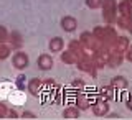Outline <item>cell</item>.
Listing matches in <instances>:
<instances>
[{
  "mask_svg": "<svg viewBox=\"0 0 132 120\" xmlns=\"http://www.w3.org/2000/svg\"><path fill=\"white\" fill-rule=\"evenodd\" d=\"M12 64H13L15 69H18V71H22V69L28 68V64H30V59H28V54L23 51H16L13 58H12Z\"/></svg>",
  "mask_w": 132,
  "mask_h": 120,
  "instance_id": "1",
  "label": "cell"
},
{
  "mask_svg": "<svg viewBox=\"0 0 132 120\" xmlns=\"http://www.w3.org/2000/svg\"><path fill=\"white\" fill-rule=\"evenodd\" d=\"M76 26H78V20L74 18V16H63L61 18V28H63L64 31H68V33H73L74 30H76Z\"/></svg>",
  "mask_w": 132,
  "mask_h": 120,
  "instance_id": "2",
  "label": "cell"
},
{
  "mask_svg": "<svg viewBox=\"0 0 132 120\" xmlns=\"http://www.w3.org/2000/svg\"><path fill=\"white\" fill-rule=\"evenodd\" d=\"M36 64L41 71H50L53 68V58L50 54H40L38 59H36Z\"/></svg>",
  "mask_w": 132,
  "mask_h": 120,
  "instance_id": "3",
  "label": "cell"
},
{
  "mask_svg": "<svg viewBox=\"0 0 132 120\" xmlns=\"http://www.w3.org/2000/svg\"><path fill=\"white\" fill-rule=\"evenodd\" d=\"M109 112V105H107L106 100H97L96 104L93 105V114L97 115V117H102V115H106Z\"/></svg>",
  "mask_w": 132,
  "mask_h": 120,
  "instance_id": "4",
  "label": "cell"
},
{
  "mask_svg": "<svg viewBox=\"0 0 132 120\" xmlns=\"http://www.w3.org/2000/svg\"><path fill=\"white\" fill-rule=\"evenodd\" d=\"M48 48H50V51H51V53H60L61 49L64 48V41H63V38H60V36H55V38H51V40H50Z\"/></svg>",
  "mask_w": 132,
  "mask_h": 120,
  "instance_id": "5",
  "label": "cell"
},
{
  "mask_svg": "<svg viewBox=\"0 0 132 120\" xmlns=\"http://www.w3.org/2000/svg\"><path fill=\"white\" fill-rule=\"evenodd\" d=\"M40 87H41V79H38V77H33V79L28 82V92H30L31 96H38Z\"/></svg>",
  "mask_w": 132,
  "mask_h": 120,
  "instance_id": "6",
  "label": "cell"
},
{
  "mask_svg": "<svg viewBox=\"0 0 132 120\" xmlns=\"http://www.w3.org/2000/svg\"><path fill=\"white\" fill-rule=\"evenodd\" d=\"M111 86H112V89H126L127 86H129V82H127L126 77L116 76V77H112V81H111Z\"/></svg>",
  "mask_w": 132,
  "mask_h": 120,
  "instance_id": "7",
  "label": "cell"
},
{
  "mask_svg": "<svg viewBox=\"0 0 132 120\" xmlns=\"http://www.w3.org/2000/svg\"><path fill=\"white\" fill-rule=\"evenodd\" d=\"M63 117L64 118H78L79 117V109L78 107H68L63 110Z\"/></svg>",
  "mask_w": 132,
  "mask_h": 120,
  "instance_id": "8",
  "label": "cell"
},
{
  "mask_svg": "<svg viewBox=\"0 0 132 120\" xmlns=\"http://www.w3.org/2000/svg\"><path fill=\"white\" fill-rule=\"evenodd\" d=\"M127 48H129V41H127L126 36L117 38V43H116V49H117V53H124Z\"/></svg>",
  "mask_w": 132,
  "mask_h": 120,
  "instance_id": "9",
  "label": "cell"
},
{
  "mask_svg": "<svg viewBox=\"0 0 132 120\" xmlns=\"http://www.w3.org/2000/svg\"><path fill=\"white\" fill-rule=\"evenodd\" d=\"M76 53H73V51H66L61 54V61L63 63H68V64H73V63H76Z\"/></svg>",
  "mask_w": 132,
  "mask_h": 120,
  "instance_id": "10",
  "label": "cell"
},
{
  "mask_svg": "<svg viewBox=\"0 0 132 120\" xmlns=\"http://www.w3.org/2000/svg\"><path fill=\"white\" fill-rule=\"evenodd\" d=\"M121 61H122V58L119 56V53H117V54H111V56H109V59H107V64H109L111 68H117V66L121 64Z\"/></svg>",
  "mask_w": 132,
  "mask_h": 120,
  "instance_id": "11",
  "label": "cell"
},
{
  "mask_svg": "<svg viewBox=\"0 0 132 120\" xmlns=\"http://www.w3.org/2000/svg\"><path fill=\"white\" fill-rule=\"evenodd\" d=\"M8 54H10V48L5 43H0V59H7Z\"/></svg>",
  "mask_w": 132,
  "mask_h": 120,
  "instance_id": "12",
  "label": "cell"
},
{
  "mask_svg": "<svg viewBox=\"0 0 132 120\" xmlns=\"http://www.w3.org/2000/svg\"><path fill=\"white\" fill-rule=\"evenodd\" d=\"M86 5L89 8H99L102 7V0H86Z\"/></svg>",
  "mask_w": 132,
  "mask_h": 120,
  "instance_id": "13",
  "label": "cell"
},
{
  "mask_svg": "<svg viewBox=\"0 0 132 120\" xmlns=\"http://www.w3.org/2000/svg\"><path fill=\"white\" fill-rule=\"evenodd\" d=\"M119 10H121V13H122L124 16H127V15L130 13V12H129V2L121 3V5H119Z\"/></svg>",
  "mask_w": 132,
  "mask_h": 120,
  "instance_id": "14",
  "label": "cell"
},
{
  "mask_svg": "<svg viewBox=\"0 0 132 120\" xmlns=\"http://www.w3.org/2000/svg\"><path fill=\"white\" fill-rule=\"evenodd\" d=\"M7 36H8V33L5 30V26H0V43H5V41H7Z\"/></svg>",
  "mask_w": 132,
  "mask_h": 120,
  "instance_id": "15",
  "label": "cell"
},
{
  "mask_svg": "<svg viewBox=\"0 0 132 120\" xmlns=\"http://www.w3.org/2000/svg\"><path fill=\"white\" fill-rule=\"evenodd\" d=\"M7 114H8V109H7V105L3 104V102H0V118L7 117Z\"/></svg>",
  "mask_w": 132,
  "mask_h": 120,
  "instance_id": "16",
  "label": "cell"
},
{
  "mask_svg": "<svg viewBox=\"0 0 132 120\" xmlns=\"http://www.w3.org/2000/svg\"><path fill=\"white\" fill-rule=\"evenodd\" d=\"M22 117H23V118H36V115L33 114V112H28V110H25V112L22 114Z\"/></svg>",
  "mask_w": 132,
  "mask_h": 120,
  "instance_id": "17",
  "label": "cell"
},
{
  "mask_svg": "<svg viewBox=\"0 0 132 120\" xmlns=\"http://www.w3.org/2000/svg\"><path fill=\"white\" fill-rule=\"evenodd\" d=\"M126 58H127V61H130V63H132V44L126 49Z\"/></svg>",
  "mask_w": 132,
  "mask_h": 120,
  "instance_id": "18",
  "label": "cell"
},
{
  "mask_svg": "<svg viewBox=\"0 0 132 120\" xmlns=\"http://www.w3.org/2000/svg\"><path fill=\"white\" fill-rule=\"evenodd\" d=\"M7 115H8L10 118H18V114H16L15 110H8V114H7Z\"/></svg>",
  "mask_w": 132,
  "mask_h": 120,
  "instance_id": "19",
  "label": "cell"
},
{
  "mask_svg": "<svg viewBox=\"0 0 132 120\" xmlns=\"http://www.w3.org/2000/svg\"><path fill=\"white\" fill-rule=\"evenodd\" d=\"M82 86H84V82H82V81H74L73 82V87H82Z\"/></svg>",
  "mask_w": 132,
  "mask_h": 120,
  "instance_id": "20",
  "label": "cell"
},
{
  "mask_svg": "<svg viewBox=\"0 0 132 120\" xmlns=\"http://www.w3.org/2000/svg\"><path fill=\"white\" fill-rule=\"evenodd\" d=\"M127 30H129V31L132 33V20H130V22H129V25H127Z\"/></svg>",
  "mask_w": 132,
  "mask_h": 120,
  "instance_id": "21",
  "label": "cell"
},
{
  "mask_svg": "<svg viewBox=\"0 0 132 120\" xmlns=\"http://www.w3.org/2000/svg\"><path fill=\"white\" fill-rule=\"evenodd\" d=\"M127 109H129V110H132V100H129V102H127Z\"/></svg>",
  "mask_w": 132,
  "mask_h": 120,
  "instance_id": "22",
  "label": "cell"
}]
</instances>
